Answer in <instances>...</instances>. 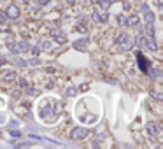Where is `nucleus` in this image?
Returning a JSON list of instances; mask_svg holds the SVG:
<instances>
[{"mask_svg":"<svg viewBox=\"0 0 163 149\" xmlns=\"http://www.w3.org/2000/svg\"><path fill=\"white\" fill-rule=\"evenodd\" d=\"M90 135V130L88 128H83V126H75L70 133V137H72L74 140H84L86 137Z\"/></svg>","mask_w":163,"mask_h":149,"instance_id":"obj_1","label":"nucleus"},{"mask_svg":"<svg viewBox=\"0 0 163 149\" xmlns=\"http://www.w3.org/2000/svg\"><path fill=\"white\" fill-rule=\"evenodd\" d=\"M116 42H118V46H121V49H123V51H126V49L132 47V40L128 39L126 34H121L119 37L116 39Z\"/></svg>","mask_w":163,"mask_h":149,"instance_id":"obj_2","label":"nucleus"},{"mask_svg":"<svg viewBox=\"0 0 163 149\" xmlns=\"http://www.w3.org/2000/svg\"><path fill=\"white\" fill-rule=\"evenodd\" d=\"M51 35H53V40L56 42V44H65V42H67V37H65V34H63L60 28L53 30V32H51Z\"/></svg>","mask_w":163,"mask_h":149,"instance_id":"obj_3","label":"nucleus"},{"mask_svg":"<svg viewBox=\"0 0 163 149\" xmlns=\"http://www.w3.org/2000/svg\"><path fill=\"white\" fill-rule=\"evenodd\" d=\"M5 16H7V18H11V19H16L19 16V7L16 5V4H9Z\"/></svg>","mask_w":163,"mask_h":149,"instance_id":"obj_4","label":"nucleus"},{"mask_svg":"<svg viewBox=\"0 0 163 149\" xmlns=\"http://www.w3.org/2000/svg\"><path fill=\"white\" fill-rule=\"evenodd\" d=\"M147 131H149L153 137H158V135L162 133V126H160L156 121H151V123L147 125Z\"/></svg>","mask_w":163,"mask_h":149,"instance_id":"obj_5","label":"nucleus"},{"mask_svg":"<svg viewBox=\"0 0 163 149\" xmlns=\"http://www.w3.org/2000/svg\"><path fill=\"white\" fill-rule=\"evenodd\" d=\"M137 61H139V67H140L142 72H147L149 70V63L144 60V56L140 55V53H137Z\"/></svg>","mask_w":163,"mask_h":149,"instance_id":"obj_6","label":"nucleus"},{"mask_svg":"<svg viewBox=\"0 0 163 149\" xmlns=\"http://www.w3.org/2000/svg\"><path fill=\"white\" fill-rule=\"evenodd\" d=\"M30 49V44L26 42V40H21L16 44V53H21V51H28Z\"/></svg>","mask_w":163,"mask_h":149,"instance_id":"obj_7","label":"nucleus"},{"mask_svg":"<svg viewBox=\"0 0 163 149\" xmlns=\"http://www.w3.org/2000/svg\"><path fill=\"white\" fill-rule=\"evenodd\" d=\"M74 47L79 49V51H84V49H86V39H79V40H75V42H74Z\"/></svg>","mask_w":163,"mask_h":149,"instance_id":"obj_8","label":"nucleus"},{"mask_svg":"<svg viewBox=\"0 0 163 149\" xmlns=\"http://www.w3.org/2000/svg\"><path fill=\"white\" fill-rule=\"evenodd\" d=\"M145 46H147L151 51H156V49H158V46H156V40H154V37L147 39V40H145Z\"/></svg>","mask_w":163,"mask_h":149,"instance_id":"obj_9","label":"nucleus"},{"mask_svg":"<svg viewBox=\"0 0 163 149\" xmlns=\"http://www.w3.org/2000/svg\"><path fill=\"white\" fill-rule=\"evenodd\" d=\"M126 25L132 26V28H133V26H139V18H137V16H130V18L126 19Z\"/></svg>","mask_w":163,"mask_h":149,"instance_id":"obj_10","label":"nucleus"},{"mask_svg":"<svg viewBox=\"0 0 163 149\" xmlns=\"http://www.w3.org/2000/svg\"><path fill=\"white\" fill-rule=\"evenodd\" d=\"M51 47H53V42H51V40H42V44H40V49L51 51Z\"/></svg>","mask_w":163,"mask_h":149,"instance_id":"obj_11","label":"nucleus"},{"mask_svg":"<svg viewBox=\"0 0 163 149\" xmlns=\"http://www.w3.org/2000/svg\"><path fill=\"white\" fill-rule=\"evenodd\" d=\"M14 79H16V74H14L12 70H11V72H5V75H4V81H5V83H11V81H14Z\"/></svg>","mask_w":163,"mask_h":149,"instance_id":"obj_12","label":"nucleus"},{"mask_svg":"<svg viewBox=\"0 0 163 149\" xmlns=\"http://www.w3.org/2000/svg\"><path fill=\"white\" fill-rule=\"evenodd\" d=\"M145 32H147L149 37H154V26H153V23H147L145 25Z\"/></svg>","mask_w":163,"mask_h":149,"instance_id":"obj_13","label":"nucleus"},{"mask_svg":"<svg viewBox=\"0 0 163 149\" xmlns=\"http://www.w3.org/2000/svg\"><path fill=\"white\" fill-rule=\"evenodd\" d=\"M135 44H137L139 47H144V46H145V39L142 37V35H139V37L135 39Z\"/></svg>","mask_w":163,"mask_h":149,"instance_id":"obj_14","label":"nucleus"},{"mask_svg":"<svg viewBox=\"0 0 163 149\" xmlns=\"http://www.w3.org/2000/svg\"><path fill=\"white\" fill-rule=\"evenodd\" d=\"M145 21H147V23H153V21H154V14L149 12V11H145Z\"/></svg>","mask_w":163,"mask_h":149,"instance_id":"obj_15","label":"nucleus"},{"mask_svg":"<svg viewBox=\"0 0 163 149\" xmlns=\"http://www.w3.org/2000/svg\"><path fill=\"white\" fill-rule=\"evenodd\" d=\"M151 96H153V98H154V100H163V95L162 93H156V91H151Z\"/></svg>","mask_w":163,"mask_h":149,"instance_id":"obj_16","label":"nucleus"},{"mask_svg":"<svg viewBox=\"0 0 163 149\" xmlns=\"http://www.w3.org/2000/svg\"><path fill=\"white\" fill-rule=\"evenodd\" d=\"M98 2H100L102 9H105V11H107V9H109V5H110V2H109V0H98Z\"/></svg>","mask_w":163,"mask_h":149,"instance_id":"obj_17","label":"nucleus"},{"mask_svg":"<svg viewBox=\"0 0 163 149\" xmlns=\"http://www.w3.org/2000/svg\"><path fill=\"white\" fill-rule=\"evenodd\" d=\"M18 83H19V88H28V81H26V79H23V77H21Z\"/></svg>","mask_w":163,"mask_h":149,"instance_id":"obj_18","label":"nucleus"},{"mask_svg":"<svg viewBox=\"0 0 163 149\" xmlns=\"http://www.w3.org/2000/svg\"><path fill=\"white\" fill-rule=\"evenodd\" d=\"M75 93H77V90H75V88H69V90L65 91V95H67V96H74Z\"/></svg>","mask_w":163,"mask_h":149,"instance_id":"obj_19","label":"nucleus"},{"mask_svg":"<svg viewBox=\"0 0 163 149\" xmlns=\"http://www.w3.org/2000/svg\"><path fill=\"white\" fill-rule=\"evenodd\" d=\"M118 21H119V25H126V16H125V14H119Z\"/></svg>","mask_w":163,"mask_h":149,"instance_id":"obj_20","label":"nucleus"},{"mask_svg":"<svg viewBox=\"0 0 163 149\" xmlns=\"http://www.w3.org/2000/svg\"><path fill=\"white\" fill-rule=\"evenodd\" d=\"M75 30H77V32H86V26H84V25H77Z\"/></svg>","mask_w":163,"mask_h":149,"instance_id":"obj_21","label":"nucleus"},{"mask_svg":"<svg viewBox=\"0 0 163 149\" xmlns=\"http://www.w3.org/2000/svg\"><path fill=\"white\" fill-rule=\"evenodd\" d=\"M32 53H34V55H39V53H40V47H39V46H34V47H32Z\"/></svg>","mask_w":163,"mask_h":149,"instance_id":"obj_22","label":"nucleus"},{"mask_svg":"<svg viewBox=\"0 0 163 149\" xmlns=\"http://www.w3.org/2000/svg\"><path fill=\"white\" fill-rule=\"evenodd\" d=\"M98 18H100V21H107L109 14H100V12H98Z\"/></svg>","mask_w":163,"mask_h":149,"instance_id":"obj_23","label":"nucleus"},{"mask_svg":"<svg viewBox=\"0 0 163 149\" xmlns=\"http://www.w3.org/2000/svg\"><path fill=\"white\" fill-rule=\"evenodd\" d=\"M91 19H93V21H100V18H98V12H96V11L91 14Z\"/></svg>","mask_w":163,"mask_h":149,"instance_id":"obj_24","label":"nucleus"},{"mask_svg":"<svg viewBox=\"0 0 163 149\" xmlns=\"http://www.w3.org/2000/svg\"><path fill=\"white\" fill-rule=\"evenodd\" d=\"M28 91H30V95H39V93H40V91H39L37 88H30Z\"/></svg>","mask_w":163,"mask_h":149,"instance_id":"obj_25","label":"nucleus"},{"mask_svg":"<svg viewBox=\"0 0 163 149\" xmlns=\"http://www.w3.org/2000/svg\"><path fill=\"white\" fill-rule=\"evenodd\" d=\"M5 21H7V16L4 12H0V23H5Z\"/></svg>","mask_w":163,"mask_h":149,"instance_id":"obj_26","label":"nucleus"},{"mask_svg":"<svg viewBox=\"0 0 163 149\" xmlns=\"http://www.w3.org/2000/svg\"><path fill=\"white\" fill-rule=\"evenodd\" d=\"M9 133H11L12 137H21V133H19V131H16V130H11Z\"/></svg>","mask_w":163,"mask_h":149,"instance_id":"obj_27","label":"nucleus"},{"mask_svg":"<svg viewBox=\"0 0 163 149\" xmlns=\"http://www.w3.org/2000/svg\"><path fill=\"white\" fill-rule=\"evenodd\" d=\"M88 90H90V84H83L81 86V91H88Z\"/></svg>","mask_w":163,"mask_h":149,"instance_id":"obj_28","label":"nucleus"},{"mask_svg":"<svg viewBox=\"0 0 163 149\" xmlns=\"http://www.w3.org/2000/svg\"><path fill=\"white\" fill-rule=\"evenodd\" d=\"M130 7H132V5H130V2H125V11H130Z\"/></svg>","mask_w":163,"mask_h":149,"instance_id":"obj_29","label":"nucleus"},{"mask_svg":"<svg viewBox=\"0 0 163 149\" xmlns=\"http://www.w3.org/2000/svg\"><path fill=\"white\" fill-rule=\"evenodd\" d=\"M48 2H49V0H39V4H40V5H46Z\"/></svg>","mask_w":163,"mask_h":149,"instance_id":"obj_30","label":"nucleus"},{"mask_svg":"<svg viewBox=\"0 0 163 149\" xmlns=\"http://www.w3.org/2000/svg\"><path fill=\"white\" fill-rule=\"evenodd\" d=\"M2 63H5V58H0V65H2Z\"/></svg>","mask_w":163,"mask_h":149,"instance_id":"obj_31","label":"nucleus"},{"mask_svg":"<svg viewBox=\"0 0 163 149\" xmlns=\"http://www.w3.org/2000/svg\"><path fill=\"white\" fill-rule=\"evenodd\" d=\"M4 121H5V118H4V116H0V123H4Z\"/></svg>","mask_w":163,"mask_h":149,"instance_id":"obj_32","label":"nucleus"},{"mask_svg":"<svg viewBox=\"0 0 163 149\" xmlns=\"http://www.w3.org/2000/svg\"><path fill=\"white\" fill-rule=\"evenodd\" d=\"M109 2H110V4H112V2H118V0H109Z\"/></svg>","mask_w":163,"mask_h":149,"instance_id":"obj_33","label":"nucleus"},{"mask_svg":"<svg viewBox=\"0 0 163 149\" xmlns=\"http://www.w3.org/2000/svg\"><path fill=\"white\" fill-rule=\"evenodd\" d=\"M93 2H98V0H93Z\"/></svg>","mask_w":163,"mask_h":149,"instance_id":"obj_34","label":"nucleus"},{"mask_svg":"<svg viewBox=\"0 0 163 149\" xmlns=\"http://www.w3.org/2000/svg\"><path fill=\"white\" fill-rule=\"evenodd\" d=\"M25 2H26V0H25Z\"/></svg>","mask_w":163,"mask_h":149,"instance_id":"obj_35","label":"nucleus"}]
</instances>
